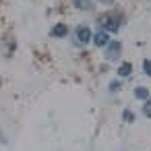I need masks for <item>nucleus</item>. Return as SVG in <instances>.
Masks as SVG:
<instances>
[{
    "mask_svg": "<svg viewBox=\"0 0 151 151\" xmlns=\"http://www.w3.org/2000/svg\"><path fill=\"white\" fill-rule=\"evenodd\" d=\"M124 120H126V122H132V120H134L132 112H128V110H126V112H124Z\"/></svg>",
    "mask_w": 151,
    "mask_h": 151,
    "instance_id": "nucleus-10",
    "label": "nucleus"
},
{
    "mask_svg": "<svg viewBox=\"0 0 151 151\" xmlns=\"http://www.w3.org/2000/svg\"><path fill=\"white\" fill-rule=\"evenodd\" d=\"M101 25H104L108 31H118V27H120V17H118V15H108V17L101 19Z\"/></svg>",
    "mask_w": 151,
    "mask_h": 151,
    "instance_id": "nucleus-1",
    "label": "nucleus"
},
{
    "mask_svg": "<svg viewBox=\"0 0 151 151\" xmlns=\"http://www.w3.org/2000/svg\"><path fill=\"white\" fill-rule=\"evenodd\" d=\"M120 50H122V46H120V42H108V50H106V58H108V60H116V58H118V54H120Z\"/></svg>",
    "mask_w": 151,
    "mask_h": 151,
    "instance_id": "nucleus-2",
    "label": "nucleus"
},
{
    "mask_svg": "<svg viewBox=\"0 0 151 151\" xmlns=\"http://www.w3.org/2000/svg\"><path fill=\"white\" fill-rule=\"evenodd\" d=\"M104 2H110V0H104Z\"/></svg>",
    "mask_w": 151,
    "mask_h": 151,
    "instance_id": "nucleus-13",
    "label": "nucleus"
},
{
    "mask_svg": "<svg viewBox=\"0 0 151 151\" xmlns=\"http://www.w3.org/2000/svg\"><path fill=\"white\" fill-rule=\"evenodd\" d=\"M75 6H79L81 11H89L91 9V0H73Z\"/></svg>",
    "mask_w": 151,
    "mask_h": 151,
    "instance_id": "nucleus-6",
    "label": "nucleus"
},
{
    "mask_svg": "<svg viewBox=\"0 0 151 151\" xmlns=\"http://www.w3.org/2000/svg\"><path fill=\"white\" fill-rule=\"evenodd\" d=\"M66 33H68L66 25H56V27L52 29V35H54V37H64Z\"/></svg>",
    "mask_w": 151,
    "mask_h": 151,
    "instance_id": "nucleus-5",
    "label": "nucleus"
},
{
    "mask_svg": "<svg viewBox=\"0 0 151 151\" xmlns=\"http://www.w3.org/2000/svg\"><path fill=\"white\" fill-rule=\"evenodd\" d=\"M118 89H120L118 83H112V85H110V91H118Z\"/></svg>",
    "mask_w": 151,
    "mask_h": 151,
    "instance_id": "nucleus-12",
    "label": "nucleus"
},
{
    "mask_svg": "<svg viewBox=\"0 0 151 151\" xmlns=\"http://www.w3.org/2000/svg\"><path fill=\"white\" fill-rule=\"evenodd\" d=\"M145 116H149V118H151V101H147V104H145Z\"/></svg>",
    "mask_w": 151,
    "mask_h": 151,
    "instance_id": "nucleus-11",
    "label": "nucleus"
},
{
    "mask_svg": "<svg viewBox=\"0 0 151 151\" xmlns=\"http://www.w3.org/2000/svg\"><path fill=\"white\" fill-rule=\"evenodd\" d=\"M130 70H132V66H130L128 62H124V64H120L118 75H120V77H128V75H130Z\"/></svg>",
    "mask_w": 151,
    "mask_h": 151,
    "instance_id": "nucleus-7",
    "label": "nucleus"
},
{
    "mask_svg": "<svg viewBox=\"0 0 151 151\" xmlns=\"http://www.w3.org/2000/svg\"><path fill=\"white\" fill-rule=\"evenodd\" d=\"M93 44L99 46V48H101V46H108V33H106V31L95 33V35H93Z\"/></svg>",
    "mask_w": 151,
    "mask_h": 151,
    "instance_id": "nucleus-4",
    "label": "nucleus"
},
{
    "mask_svg": "<svg viewBox=\"0 0 151 151\" xmlns=\"http://www.w3.org/2000/svg\"><path fill=\"white\" fill-rule=\"evenodd\" d=\"M134 95H137L139 99H147V97H149V91H147L145 87H139V89L134 91Z\"/></svg>",
    "mask_w": 151,
    "mask_h": 151,
    "instance_id": "nucleus-8",
    "label": "nucleus"
},
{
    "mask_svg": "<svg viewBox=\"0 0 151 151\" xmlns=\"http://www.w3.org/2000/svg\"><path fill=\"white\" fill-rule=\"evenodd\" d=\"M77 40H79L81 44H87V42L91 40V29H89V27H79V29H77Z\"/></svg>",
    "mask_w": 151,
    "mask_h": 151,
    "instance_id": "nucleus-3",
    "label": "nucleus"
},
{
    "mask_svg": "<svg viewBox=\"0 0 151 151\" xmlns=\"http://www.w3.org/2000/svg\"><path fill=\"white\" fill-rule=\"evenodd\" d=\"M143 68H145V75L151 77V60H145V62H143Z\"/></svg>",
    "mask_w": 151,
    "mask_h": 151,
    "instance_id": "nucleus-9",
    "label": "nucleus"
}]
</instances>
